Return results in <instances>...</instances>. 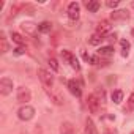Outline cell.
I'll return each mask as SVG.
<instances>
[{"instance_id": "cell-1", "label": "cell", "mask_w": 134, "mask_h": 134, "mask_svg": "<svg viewBox=\"0 0 134 134\" xmlns=\"http://www.w3.org/2000/svg\"><path fill=\"white\" fill-rule=\"evenodd\" d=\"M62 58L68 63L71 68H74V70H81V65H79V62H77V58H76V55L73 54V52H70V51H66V49H63L62 51Z\"/></svg>"}, {"instance_id": "cell-2", "label": "cell", "mask_w": 134, "mask_h": 134, "mask_svg": "<svg viewBox=\"0 0 134 134\" xmlns=\"http://www.w3.org/2000/svg\"><path fill=\"white\" fill-rule=\"evenodd\" d=\"M18 117H19L22 121H29V120H32V118L35 117V109H33L32 106H29V104H24V106L18 110Z\"/></svg>"}, {"instance_id": "cell-3", "label": "cell", "mask_w": 134, "mask_h": 134, "mask_svg": "<svg viewBox=\"0 0 134 134\" xmlns=\"http://www.w3.org/2000/svg\"><path fill=\"white\" fill-rule=\"evenodd\" d=\"M38 77H40V81L43 82V85H44L46 88H51V87L54 85V76H52L47 70L40 68V70H38Z\"/></svg>"}, {"instance_id": "cell-4", "label": "cell", "mask_w": 134, "mask_h": 134, "mask_svg": "<svg viewBox=\"0 0 134 134\" xmlns=\"http://www.w3.org/2000/svg\"><path fill=\"white\" fill-rule=\"evenodd\" d=\"M99 106H101V101L98 99L96 95H90V96L87 98V107H88V110H90L92 114H98Z\"/></svg>"}, {"instance_id": "cell-5", "label": "cell", "mask_w": 134, "mask_h": 134, "mask_svg": "<svg viewBox=\"0 0 134 134\" xmlns=\"http://www.w3.org/2000/svg\"><path fill=\"white\" fill-rule=\"evenodd\" d=\"M11 92H13V81L8 79V77H2L0 79V93L3 96H7Z\"/></svg>"}, {"instance_id": "cell-6", "label": "cell", "mask_w": 134, "mask_h": 134, "mask_svg": "<svg viewBox=\"0 0 134 134\" xmlns=\"http://www.w3.org/2000/svg\"><path fill=\"white\" fill-rule=\"evenodd\" d=\"M79 16H81V5L77 2H71L68 5V18L76 21V19H79Z\"/></svg>"}, {"instance_id": "cell-7", "label": "cell", "mask_w": 134, "mask_h": 134, "mask_svg": "<svg viewBox=\"0 0 134 134\" xmlns=\"http://www.w3.org/2000/svg\"><path fill=\"white\" fill-rule=\"evenodd\" d=\"M30 98H32V93H30V90L27 87H19L18 88V101L19 103L27 104L30 101Z\"/></svg>"}, {"instance_id": "cell-8", "label": "cell", "mask_w": 134, "mask_h": 134, "mask_svg": "<svg viewBox=\"0 0 134 134\" xmlns=\"http://www.w3.org/2000/svg\"><path fill=\"white\" fill-rule=\"evenodd\" d=\"M46 92H47V95L51 96V99H52V101H54L57 106H62V104L65 103V101H63V96H62V93H60L57 88H52V87H51V88H46Z\"/></svg>"}, {"instance_id": "cell-9", "label": "cell", "mask_w": 134, "mask_h": 134, "mask_svg": "<svg viewBox=\"0 0 134 134\" xmlns=\"http://www.w3.org/2000/svg\"><path fill=\"white\" fill-rule=\"evenodd\" d=\"M68 88H70V92H71L76 98H81V96H82V88H81V85H79L77 81H74V79L68 81Z\"/></svg>"}, {"instance_id": "cell-10", "label": "cell", "mask_w": 134, "mask_h": 134, "mask_svg": "<svg viewBox=\"0 0 134 134\" xmlns=\"http://www.w3.org/2000/svg\"><path fill=\"white\" fill-rule=\"evenodd\" d=\"M110 22L109 21H101L99 24H98V27H96V33H99V35H106V33H109L110 32Z\"/></svg>"}, {"instance_id": "cell-11", "label": "cell", "mask_w": 134, "mask_h": 134, "mask_svg": "<svg viewBox=\"0 0 134 134\" xmlns=\"http://www.w3.org/2000/svg\"><path fill=\"white\" fill-rule=\"evenodd\" d=\"M60 134H76L73 123L71 121H63L60 125Z\"/></svg>"}, {"instance_id": "cell-12", "label": "cell", "mask_w": 134, "mask_h": 134, "mask_svg": "<svg viewBox=\"0 0 134 134\" xmlns=\"http://www.w3.org/2000/svg\"><path fill=\"white\" fill-rule=\"evenodd\" d=\"M110 18H112L114 21H125V19L129 18V13H128L126 10H117V11H112Z\"/></svg>"}, {"instance_id": "cell-13", "label": "cell", "mask_w": 134, "mask_h": 134, "mask_svg": "<svg viewBox=\"0 0 134 134\" xmlns=\"http://www.w3.org/2000/svg\"><path fill=\"white\" fill-rule=\"evenodd\" d=\"M21 29H22L27 35H35L38 25H35V24H32V22H22V24H21Z\"/></svg>"}, {"instance_id": "cell-14", "label": "cell", "mask_w": 134, "mask_h": 134, "mask_svg": "<svg viewBox=\"0 0 134 134\" xmlns=\"http://www.w3.org/2000/svg\"><path fill=\"white\" fill-rule=\"evenodd\" d=\"M8 51H10V44H8V41H7V38H5V33L2 32V33H0V52L5 54V52H8Z\"/></svg>"}, {"instance_id": "cell-15", "label": "cell", "mask_w": 134, "mask_h": 134, "mask_svg": "<svg viewBox=\"0 0 134 134\" xmlns=\"http://www.w3.org/2000/svg\"><path fill=\"white\" fill-rule=\"evenodd\" d=\"M104 40H106V38H104L103 35H99V33H93V35L88 38V43H90L92 46H98V44H101Z\"/></svg>"}, {"instance_id": "cell-16", "label": "cell", "mask_w": 134, "mask_h": 134, "mask_svg": "<svg viewBox=\"0 0 134 134\" xmlns=\"http://www.w3.org/2000/svg\"><path fill=\"white\" fill-rule=\"evenodd\" d=\"M85 134H98L96 126L92 118H87V121H85Z\"/></svg>"}, {"instance_id": "cell-17", "label": "cell", "mask_w": 134, "mask_h": 134, "mask_svg": "<svg viewBox=\"0 0 134 134\" xmlns=\"http://www.w3.org/2000/svg\"><path fill=\"white\" fill-rule=\"evenodd\" d=\"M85 7H87V10L88 11H92V13H96L98 10H99V2H96V0H88V2H85Z\"/></svg>"}, {"instance_id": "cell-18", "label": "cell", "mask_w": 134, "mask_h": 134, "mask_svg": "<svg viewBox=\"0 0 134 134\" xmlns=\"http://www.w3.org/2000/svg\"><path fill=\"white\" fill-rule=\"evenodd\" d=\"M112 54H114V47L112 46H104V47H101L98 51V55L99 57H110Z\"/></svg>"}, {"instance_id": "cell-19", "label": "cell", "mask_w": 134, "mask_h": 134, "mask_svg": "<svg viewBox=\"0 0 134 134\" xmlns=\"http://www.w3.org/2000/svg\"><path fill=\"white\" fill-rule=\"evenodd\" d=\"M38 30L43 32V33H49V32L52 30V24H51L49 21H43L41 24H38Z\"/></svg>"}, {"instance_id": "cell-20", "label": "cell", "mask_w": 134, "mask_h": 134, "mask_svg": "<svg viewBox=\"0 0 134 134\" xmlns=\"http://www.w3.org/2000/svg\"><path fill=\"white\" fill-rule=\"evenodd\" d=\"M120 46H121V55H123V57H128L129 49H131L129 41H128V40H121V41H120Z\"/></svg>"}, {"instance_id": "cell-21", "label": "cell", "mask_w": 134, "mask_h": 134, "mask_svg": "<svg viewBox=\"0 0 134 134\" xmlns=\"http://www.w3.org/2000/svg\"><path fill=\"white\" fill-rule=\"evenodd\" d=\"M110 98H112V101H114L115 104H120V103L123 101V92H121V90H114Z\"/></svg>"}, {"instance_id": "cell-22", "label": "cell", "mask_w": 134, "mask_h": 134, "mask_svg": "<svg viewBox=\"0 0 134 134\" xmlns=\"http://www.w3.org/2000/svg\"><path fill=\"white\" fill-rule=\"evenodd\" d=\"M11 38H13V41H14L16 44H19V46H24V44H25V38H24L22 35H19L18 32H13V33H11Z\"/></svg>"}, {"instance_id": "cell-23", "label": "cell", "mask_w": 134, "mask_h": 134, "mask_svg": "<svg viewBox=\"0 0 134 134\" xmlns=\"http://www.w3.org/2000/svg\"><path fill=\"white\" fill-rule=\"evenodd\" d=\"M47 63H49V66H51V68H52V71H58V62L54 58V57H49V60H47Z\"/></svg>"}, {"instance_id": "cell-24", "label": "cell", "mask_w": 134, "mask_h": 134, "mask_svg": "<svg viewBox=\"0 0 134 134\" xmlns=\"http://www.w3.org/2000/svg\"><path fill=\"white\" fill-rule=\"evenodd\" d=\"M128 110H134V93H131L128 98Z\"/></svg>"}, {"instance_id": "cell-25", "label": "cell", "mask_w": 134, "mask_h": 134, "mask_svg": "<svg viewBox=\"0 0 134 134\" xmlns=\"http://www.w3.org/2000/svg\"><path fill=\"white\" fill-rule=\"evenodd\" d=\"M106 5H107L109 8H117V7L120 5V2H118V0H107Z\"/></svg>"}, {"instance_id": "cell-26", "label": "cell", "mask_w": 134, "mask_h": 134, "mask_svg": "<svg viewBox=\"0 0 134 134\" xmlns=\"http://www.w3.org/2000/svg\"><path fill=\"white\" fill-rule=\"evenodd\" d=\"M14 52H16V54H18V55H21V54H24V52H25V49H24V47H22V46H19V47H18V49H16V51H14Z\"/></svg>"}, {"instance_id": "cell-27", "label": "cell", "mask_w": 134, "mask_h": 134, "mask_svg": "<svg viewBox=\"0 0 134 134\" xmlns=\"http://www.w3.org/2000/svg\"><path fill=\"white\" fill-rule=\"evenodd\" d=\"M131 35H132V36H134V29H132V30H131Z\"/></svg>"}, {"instance_id": "cell-28", "label": "cell", "mask_w": 134, "mask_h": 134, "mask_svg": "<svg viewBox=\"0 0 134 134\" xmlns=\"http://www.w3.org/2000/svg\"><path fill=\"white\" fill-rule=\"evenodd\" d=\"M132 7H134V3H132Z\"/></svg>"}]
</instances>
